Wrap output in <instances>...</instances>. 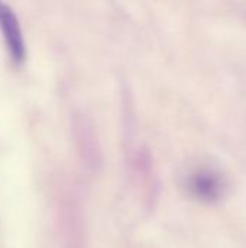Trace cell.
Segmentation results:
<instances>
[{
    "label": "cell",
    "mask_w": 246,
    "mask_h": 248,
    "mask_svg": "<svg viewBox=\"0 0 246 248\" xmlns=\"http://www.w3.org/2000/svg\"><path fill=\"white\" fill-rule=\"evenodd\" d=\"M0 28L9 48L10 57L13 61L20 62L25 58V42L20 31L19 20L13 9L7 4L0 1Z\"/></svg>",
    "instance_id": "1"
}]
</instances>
